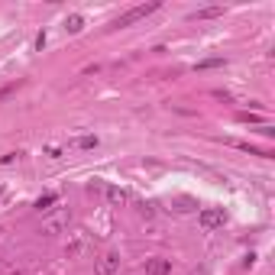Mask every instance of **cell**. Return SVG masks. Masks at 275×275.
<instances>
[{
	"instance_id": "obj_1",
	"label": "cell",
	"mask_w": 275,
	"mask_h": 275,
	"mask_svg": "<svg viewBox=\"0 0 275 275\" xmlns=\"http://www.w3.org/2000/svg\"><path fill=\"white\" fill-rule=\"evenodd\" d=\"M159 7H162V4H159V0H152V4H139V7H130V10H127V13H123V16H120V20H117V23H113V26H120V29H123V26H133V23H139V20H146V16H149V13H156V10H159Z\"/></svg>"
},
{
	"instance_id": "obj_2",
	"label": "cell",
	"mask_w": 275,
	"mask_h": 275,
	"mask_svg": "<svg viewBox=\"0 0 275 275\" xmlns=\"http://www.w3.org/2000/svg\"><path fill=\"white\" fill-rule=\"evenodd\" d=\"M68 220H72V214H68V210H55V214H46V217H42V230H39V233L55 236V233H62V230L68 227Z\"/></svg>"
},
{
	"instance_id": "obj_3",
	"label": "cell",
	"mask_w": 275,
	"mask_h": 275,
	"mask_svg": "<svg viewBox=\"0 0 275 275\" xmlns=\"http://www.w3.org/2000/svg\"><path fill=\"white\" fill-rule=\"evenodd\" d=\"M224 220H227V214H224V207H204L201 214H198V224H201V230H220L224 227Z\"/></svg>"
},
{
	"instance_id": "obj_4",
	"label": "cell",
	"mask_w": 275,
	"mask_h": 275,
	"mask_svg": "<svg viewBox=\"0 0 275 275\" xmlns=\"http://www.w3.org/2000/svg\"><path fill=\"white\" fill-rule=\"evenodd\" d=\"M94 272L97 275H117L120 272V253H104L101 259L94 262Z\"/></svg>"
},
{
	"instance_id": "obj_5",
	"label": "cell",
	"mask_w": 275,
	"mask_h": 275,
	"mask_svg": "<svg viewBox=\"0 0 275 275\" xmlns=\"http://www.w3.org/2000/svg\"><path fill=\"white\" fill-rule=\"evenodd\" d=\"M65 253H68V256H84V253H91V236H87L84 230H78V233L68 239Z\"/></svg>"
},
{
	"instance_id": "obj_6",
	"label": "cell",
	"mask_w": 275,
	"mask_h": 275,
	"mask_svg": "<svg viewBox=\"0 0 275 275\" xmlns=\"http://www.w3.org/2000/svg\"><path fill=\"white\" fill-rule=\"evenodd\" d=\"M168 272H172V259H165V256L146 259V275H168Z\"/></svg>"
},
{
	"instance_id": "obj_7",
	"label": "cell",
	"mask_w": 275,
	"mask_h": 275,
	"mask_svg": "<svg viewBox=\"0 0 275 275\" xmlns=\"http://www.w3.org/2000/svg\"><path fill=\"white\" fill-rule=\"evenodd\" d=\"M217 16H224V7H201L191 13V20H217Z\"/></svg>"
},
{
	"instance_id": "obj_8",
	"label": "cell",
	"mask_w": 275,
	"mask_h": 275,
	"mask_svg": "<svg viewBox=\"0 0 275 275\" xmlns=\"http://www.w3.org/2000/svg\"><path fill=\"white\" fill-rule=\"evenodd\" d=\"M55 201H58V194H42V198L36 201V210L46 217V214H52V204H55Z\"/></svg>"
},
{
	"instance_id": "obj_9",
	"label": "cell",
	"mask_w": 275,
	"mask_h": 275,
	"mask_svg": "<svg viewBox=\"0 0 275 275\" xmlns=\"http://www.w3.org/2000/svg\"><path fill=\"white\" fill-rule=\"evenodd\" d=\"M65 29H68V33H81V29H84V16H81V13H72V16L65 20Z\"/></svg>"
},
{
	"instance_id": "obj_10",
	"label": "cell",
	"mask_w": 275,
	"mask_h": 275,
	"mask_svg": "<svg viewBox=\"0 0 275 275\" xmlns=\"http://www.w3.org/2000/svg\"><path fill=\"white\" fill-rule=\"evenodd\" d=\"M107 201L110 204H123V201H127V191H123V188H107Z\"/></svg>"
},
{
	"instance_id": "obj_11",
	"label": "cell",
	"mask_w": 275,
	"mask_h": 275,
	"mask_svg": "<svg viewBox=\"0 0 275 275\" xmlns=\"http://www.w3.org/2000/svg\"><path fill=\"white\" fill-rule=\"evenodd\" d=\"M75 146H78V149H94V146H97V136H81Z\"/></svg>"
},
{
	"instance_id": "obj_12",
	"label": "cell",
	"mask_w": 275,
	"mask_h": 275,
	"mask_svg": "<svg viewBox=\"0 0 275 275\" xmlns=\"http://www.w3.org/2000/svg\"><path fill=\"white\" fill-rule=\"evenodd\" d=\"M217 65H224V58H207V62H201L198 68H217Z\"/></svg>"
},
{
	"instance_id": "obj_13",
	"label": "cell",
	"mask_w": 275,
	"mask_h": 275,
	"mask_svg": "<svg viewBox=\"0 0 275 275\" xmlns=\"http://www.w3.org/2000/svg\"><path fill=\"white\" fill-rule=\"evenodd\" d=\"M16 159H20V152H7V156H0V165H10Z\"/></svg>"
},
{
	"instance_id": "obj_14",
	"label": "cell",
	"mask_w": 275,
	"mask_h": 275,
	"mask_svg": "<svg viewBox=\"0 0 275 275\" xmlns=\"http://www.w3.org/2000/svg\"><path fill=\"white\" fill-rule=\"evenodd\" d=\"M239 120H246V123H259V117H256V113H239Z\"/></svg>"
},
{
	"instance_id": "obj_15",
	"label": "cell",
	"mask_w": 275,
	"mask_h": 275,
	"mask_svg": "<svg viewBox=\"0 0 275 275\" xmlns=\"http://www.w3.org/2000/svg\"><path fill=\"white\" fill-rule=\"evenodd\" d=\"M0 194H4V188H0Z\"/></svg>"
}]
</instances>
